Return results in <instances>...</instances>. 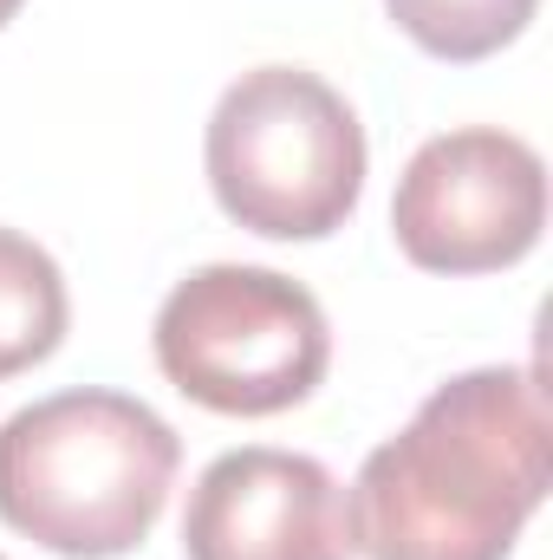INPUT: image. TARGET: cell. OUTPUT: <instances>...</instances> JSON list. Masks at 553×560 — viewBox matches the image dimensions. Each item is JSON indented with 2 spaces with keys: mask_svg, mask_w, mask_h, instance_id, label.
Wrapping results in <instances>:
<instances>
[{
  "mask_svg": "<svg viewBox=\"0 0 553 560\" xmlns=\"http://www.w3.org/2000/svg\"><path fill=\"white\" fill-rule=\"evenodd\" d=\"M0 560H7V555H0Z\"/></svg>",
  "mask_w": 553,
  "mask_h": 560,
  "instance_id": "obj_10",
  "label": "cell"
},
{
  "mask_svg": "<svg viewBox=\"0 0 553 560\" xmlns=\"http://www.w3.org/2000/svg\"><path fill=\"white\" fill-rule=\"evenodd\" d=\"M176 463V430L143 398H39L0 423V522L66 560H118L156 528Z\"/></svg>",
  "mask_w": 553,
  "mask_h": 560,
  "instance_id": "obj_2",
  "label": "cell"
},
{
  "mask_svg": "<svg viewBox=\"0 0 553 560\" xmlns=\"http://www.w3.org/2000/svg\"><path fill=\"white\" fill-rule=\"evenodd\" d=\"M548 229V163L515 131H443L398 176L391 235L423 275H495Z\"/></svg>",
  "mask_w": 553,
  "mask_h": 560,
  "instance_id": "obj_5",
  "label": "cell"
},
{
  "mask_svg": "<svg viewBox=\"0 0 553 560\" xmlns=\"http://www.w3.org/2000/svg\"><path fill=\"white\" fill-rule=\"evenodd\" d=\"M13 13H20V0H0V26H7V20H13Z\"/></svg>",
  "mask_w": 553,
  "mask_h": 560,
  "instance_id": "obj_9",
  "label": "cell"
},
{
  "mask_svg": "<svg viewBox=\"0 0 553 560\" xmlns=\"http://www.w3.org/2000/svg\"><path fill=\"white\" fill-rule=\"evenodd\" d=\"M66 319L72 306H66L59 261L39 242L0 229V378H20L39 359H52L66 339Z\"/></svg>",
  "mask_w": 553,
  "mask_h": 560,
  "instance_id": "obj_7",
  "label": "cell"
},
{
  "mask_svg": "<svg viewBox=\"0 0 553 560\" xmlns=\"http://www.w3.org/2000/svg\"><path fill=\"white\" fill-rule=\"evenodd\" d=\"M163 378L222 418H274L319 392L332 365L326 306L293 275L215 261L169 287L156 306Z\"/></svg>",
  "mask_w": 553,
  "mask_h": 560,
  "instance_id": "obj_4",
  "label": "cell"
},
{
  "mask_svg": "<svg viewBox=\"0 0 553 560\" xmlns=\"http://www.w3.org/2000/svg\"><path fill=\"white\" fill-rule=\"evenodd\" d=\"M553 489L548 392L528 365L436 385L345 495L365 560H508Z\"/></svg>",
  "mask_w": 553,
  "mask_h": 560,
  "instance_id": "obj_1",
  "label": "cell"
},
{
  "mask_svg": "<svg viewBox=\"0 0 553 560\" xmlns=\"http://www.w3.org/2000/svg\"><path fill=\"white\" fill-rule=\"evenodd\" d=\"M189 560H352L345 495L319 456L299 450H228L215 456L183 515Z\"/></svg>",
  "mask_w": 553,
  "mask_h": 560,
  "instance_id": "obj_6",
  "label": "cell"
},
{
  "mask_svg": "<svg viewBox=\"0 0 553 560\" xmlns=\"http://www.w3.org/2000/svg\"><path fill=\"white\" fill-rule=\"evenodd\" d=\"M202 163L228 222L268 242H326L365 196V125L319 72L255 66L222 92Z\"/></svg>",
  "mask_w": 553,
  "mask_h": 560,
  "instance_id": "obj_3",
  "label": "cell"
},
{
  "mask_svg": "<svg viewBox=\"0 0 553 560\" xmlns=\"http://www.w3.org/2000/svg\"><path fill=\"white\" fill-rule=\"evenodd\" d=\"M534 7L541 0H385L398 33H411L430 59H449V66H469V59L515 46L528 33Z\"/></svg>",
  "mask_w": 553,
  "mask_h": 560,
  "instance_id": "obj_8",
  "label": "cell"
}]
</instances>
